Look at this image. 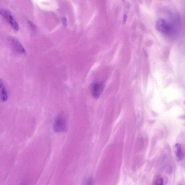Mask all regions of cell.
I'll return each instance as SVG.
<instances>
[{
  "instance_id": "4",
  "label": "cell",
  "mask_w": 185,
  "mask_h": 185,
  "mask_svg": "<svg viewBox=\"0 0 185 185\" xmlns=\"http://www.w3.org/2000/svg\"><path fill=\"white\" fill-rule=\"evenodd\" d=\"M104 88V85L102 83H93L91 86V92L94 98L95 99L98 98L102 94Z\"/></svg>"
},
{
  "instance_id": "10",
  "label": "cell",
  "mask_w": 185,
  "mask_h": 185,
  "mask_svg": "<svg viewBox=\"0 0 185 185\" xmlns=\"http://www.w3.org/2000/svg\"><path fill=\"white\" fill-rule=\"evenodd\" d=\"M28 24L30 25V27H32V28L35 29V28H36V26H35V25L34 24V23L31 22L30 21L28 20Z\"/></svg>"
},
{
  "instance_id": "3",
  "label": "cell",
  "mask_w": 185,
  "mask_h": 185,
  "mask_svg": "<svg viewBox=\"0 0 185 185\" xmlns=\"http://www.w3.org/2000/svg\"><path fill=\"white\" fill-rule=\"evenodd\" d=\"M0 14L6 19L13 30L16 31L19 30V26L18 23L8 11L5 9H0Z\"/></svg>"
},
{
  "instance_id": "9",
  "label": "cell",
  "mask_w": 185,
  "mask_h": 185,
  "mask_svg": "<svg viewBox=\"0 0 185 185\" xmlns=\"http://www.w3.org/2000/svg\"><path fill=\"white\" fill-rule=\"evenodd\" d=\"M83 185H93V180L91 177L85 179L83 181Z\"/></svg>"
},
{
  "instance_id": "1",
  "label": "cell",
  "mask_w": 185,
  "mask_h": 185,
  "mask_svg": "<svg viewBox=\"0 0 185 185\" xmlns=\"http://www.w3.org/2000/svg\"><path fill=\"white\" fill-rule=\"evenodd\" d=\"M53 128L54 131L58 133L67 131V122L63 116L60 115L56 117L54 120Z\"/></svg>"
},
{
  "instance_id": "11",
  "label": "cell",
  "mask_w": 185,
  "mask_h": 185,
  "mask_svg": "<svg viewBox=\"0 0 185 185\" xmlns=\"http://www.w3.org/2000/svg\"><path fill=\"white\" fill-rule=\"evenodd\" d=\"M178 185H181V184H180V183H179V184H178Z\"/></svg>"
},
{
  "instance_id": "2",
  "label": "cell",
  "mask_w": 185,
  "mask_h": 185,
  "mask_svg": "<svg viewBox=\"0 0 185 185\" xmlns=\"http://www.w3.org/2000/svg\"><path fill=\"white\" fill-rule=\"evenodd\" d=\"M156 28L159 32L163 34H169L172 30V27L171 25L163 19H159L157 21Z\"/></svg>"
},
{
  "instance_id": "8",
  "label": "cell",
  "mask_w": 185,
  "mask_h": 185,
  "mask_svg": "<svg viewBox=\"0 0 185 185\" xmlns=\"http://www.w3.org/2000/svg\"><path fill=\"white\" fill-rule=\"evenodd\" d=\"M152 185H164V180L162 177L160 176H156Z\"/></svg>"
},
{
  "instance_id": "6",
  "label": "cell",
  "mask_w": 185,
  "mask_h": 185,
  "mask_svg": "<svg viewBox=\"0 0 185 185\" xmlns=\"http://www.w3.org/2000/svg\"><path fill=\"white\" fill-rule=\"evenodd\" d=\"M8 96L5 86L3 81L0 79V100L5 102L8 100Z\"/></svg>"
},
{
  "instance_id": "5",
  "label": "cell",
  "mask_w": 185,
  "mask_h": 185,
  "mask_svg": "<svg viewBox=\"0 0 185 185\" xmlns=\"http://www.w3.org/2000/svg\"><path fill=\"white\" fill-rule=\"evenodd\" d=\"M10 40L12 45L16 51L20 53L23 54L26 53V51L24 47L16 38L11 37Z\"/></svg>"
},
{
  "instance_id": "7",
  "label": "cell",
  "mask_w": 185,
  "mask_h": 185,
  "mask_svg": "<svg viewBox=\"0 0 185 185\" xmlns=\"http://www.w3.org/2000/svg\"><path fill=\"white\" fill-rule=\"evenodd\" d=\"M175 149L177 160L179 161L182 160L184 158V154L180 144H177L175 145Z\"/></svg>"
}]
</instances>
